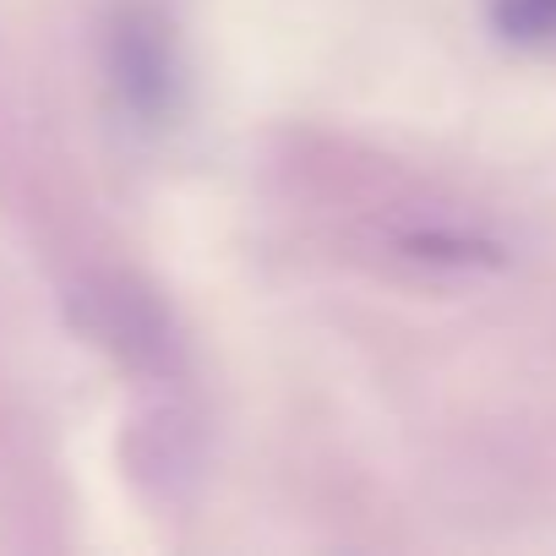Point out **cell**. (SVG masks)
Wrapping results in <instances>:
<instances>
[{
	"label": "cell",
	"mask_w": 556,
	"mask_h": 556,
	"mask_svg": "<svg viewBox=\"0 0 556 556\" xmlns=\"http://www.w3.org/2000/svg\"><path fill=\"white\" fill-rule=\"evenodd\" d=\"M110 66H115V88L121 99L159 121L164 104H169V88H175V66H169V45H164V23L148 17V12H126V23L115 28L110 39Z\"/></svg>",
	"instance_id": "1"
},
{
	"label": "cell",
	"mask_w": 556,
	"mask_h": 556,
	"mask_svg": "<svg viewBox=\"0 0 556 556\" xmlns=\"http://www.w3.org/2000/svg\"><path fill=\"white\" fill-rule=\"evenodd\" d=\"M491 23L513 45L556 39V0H491Z\"/></svg>",
	"instance_id": "2"
}]
</instances>
